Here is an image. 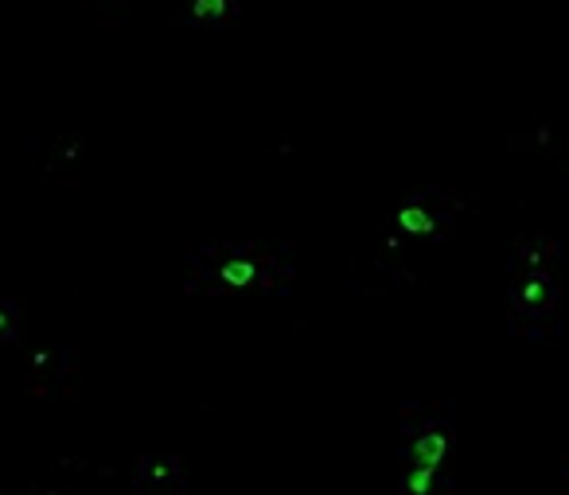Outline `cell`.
Returning <instances> with one entry per match:
<instances>
[{
  "label": "cell",
  "instance_id": "277c9868",
  "mask_svg": "<svg viewBox=\"0 0 569 495\" xmlns=\"http://www.w3.org/2000/svg\"><path fill=\"white\" fill-rule=\"evenodd\" d=\"M433 476H437V468H422V464H417L414 472L406 476V491L409 495H429V491H433Z\"/></svg>",
  "mask_w": 569,
  "mask_h": 495
},
{
  "label": "cell",
  "instance_id": "8992f818",
  "mask_svg": "<svg viewBox=\"0 0 569 495\" xmlns=\"http://www.w3.org/2000/svg\"><path fill=\"white\" fill-rule=\"evenodd\" d=\"M542 296H546V285H542V281H526L523 285V301L526 304H538Z\"/></svg>",
  "mask_w": 569,
  "mask_h": 495
},
{
  "label": "cell",
  "instance_id": "7a4b0ae2",
  "mask_svg": "<svg viewBox=\"0 0 569 495\" xmlns=\"http://www.w3.org/2000/svg\"><path fill=\"white\" fill-rule=\"evenodd\" d=\"M219 277L226 285H250L254 277H258V266H254V261H226V266L219 269Z\"/></svg>",
  "mask_w": 569,
  "mask_h": 495
},
{
  "label": "cell",
  "instance_id": "5b68a950",
  "mask_svg": "<svg viewBox=\"0 0 569 495\" xmlns=\"http://www.w3.org/2000/svg\"><path fill=\"white\" fill-rule=\"evenodd\" d=\"M219 16V12H226V0H195V16Z\"/></svg>",
  "mask_w": 569,
  "mask_h": 495
},
{
  "label": "cell",
  "instance_id": "6da1fadb",
  "mask_svg": "<svg viewBox=\"0 0 569 495\" xmlns=\"http://www.w3.org/2000/svg\"><path fill=\"white\" fill-rule=\"evenodd\" d=\"M414 464H422V468H441V460H444V452H449V437L444 433H437V429H429L425 437H417L414 441Z\"/></svg>",
  "mask_w": 569,
  "mask_h": 495
},
{
  "label": "cell",
  "instance_id": "3957f363",
  "mask_svg": "<svg viewBox=\"0 0 569 495\" xmlns=\"http://www.w3.org/2000/svg\"><path fill=\"white\" fill-rule=\"evenodd\" d=\"M398 226L402 230H409V234H429V230L437 226L433 219L422 211V207H406V211H398Z\"/></svg>",
  "mask_w": 569,
  "mask_h": 495
}]
</instances>
